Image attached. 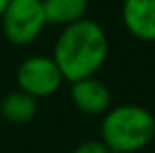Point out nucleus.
Returning a JSON list of instances; mask_svg holds the SVG:
<instances>
[{"label":"nucleus","mask_w":155,"mask_h":153,"mask_svg":"<svg viewBox=\"0 0 155 153\" xmlns=\"http://www.w3.org/2000/svg\"><path fill=\"white\" fill-rule=\"evenodd\" d=\"M108 54L105 29L90 18H83L61 29L54 41L52 60L61 70L65 81L94 77L103 67Z\"/></svg>","instance_id":"nucleus-1"},{"label":"nucleus","mask_w":155,"mask_h":153,"mask_svg":"<svg viewBox=\"0 0 155 153\" xmlns=\"http://www.w3.org/2000/svg\"><path fill=\"white\" fill-rule=\"evenodd\" d=\"M155 139V117L141 105H117L101 119V142L110 153H135Z\"/></svg>","instance_id":"nucleus-2"},{"label":"nucleus","mask_w":155,"mask_h":153,"mask_svg":"<svg viewBox=\"0 0 155 153\" xmlns=\"http://www.w3.org/2000/svg\"><path fill=\"white\" fill-rule=\"evenodd\" d=\"M2 31L13 45H29L47 27L41 0H11L4 11Z\"/></svg>","instance_id":"nucleus-3"},{"label":"nucleus","mask_w":155,"mask_h":153,"mask_svg":"<svg viewBox=\"0 0 155 153\" xmlns=\"http://www.w3.org/2000/svg\"><path fill=\"white\" fill-rule=\"evenodd\" d=\"M63 81V74L52 56H31L24 60L16 70L18 90L33 96L35 99L56 94Z\"/></svg>","instance_id":"nucleus-4"},{"label":"nucleus","mask_w":155,"mask_h":153,"mask_svg":"<svg viewBox=\"0 0 155 153\" xmlns=\"http://www.w3.org/2000/svg\"><path fill=\"white\" fill-rule=\"evenodd\" d=\"M71 99L78 110L87 115H105L112 103L108 86L96 76L74 81L71 85Z\"/></svg>","instance_id":"nucleus-5"},{"label":"nucleus","mask_w":155,"mask_h":153,"mask_svg":"<svg viewBox=\"0 0 155 153\" xmlns=\"http://www.w3.org/2000/svg\"><path fill=\"white\" fill-rule=\"evenodd\" d=\"M121 18L134 38L155 41V0H124Z\"/></svg>","instance_id":"nucleus-6"},{"label":"nucleus","mask_w":155,"mask_h":153,"mask_svg":"<svg viewBox=\"0 0 155 153\" xmlns=\"http://www.w3.org/2000/svg\"><path fill=\"white\" fill-rule=\"evenodd\" d=\"M47 25L67 27L87 18L88 0H41Z\"/></svg>","instance_id":"nucleus-7"},{"label":"nucleus","mask_w":155,"mask_h":153,"mask_svg":"<svg viewBox=\"0 0 155 153\" xmlns=\"http://www.w3.org/2000/svg\"><path fill=\"white\" fill-rule=\"evenodd\" d=\"M36 114H38V99L22 90L9 92L0 101V119H5L7 122L25 124L33 121Z\"/></svg>","instance_id":"nucleus-8"},{"label":"nucleus","mask_w":155,"mask_h":153,"mask_svg":"<svg viewBox=\"0 0 155 153\" xmlns=\"http://www.w3.org/2000/svg\"><path fill=\"white\" fill-rule=\"evenodd\" d=\"M72 153H110V151L101 141H85V142L78 144Z\"/></svg>","instance_id":"nucleus-9"},{"label":"nucleus","mask_w":155,"mask_h":153,"mask_svg":"<svg viewBox=\"0 0 155 153\" xmlns=\"http://www.w3.org/2000/svg\"><path fill=\"white\" fill-rule=\"evenodd\" d=\"M9 2H11V0H0V16H2V15H4V11L7 9Z\"/></svg>","instance_id":"nucleus-10"}]
</instances>
